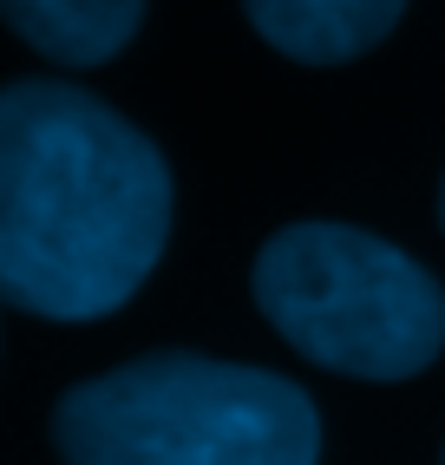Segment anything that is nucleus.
Listing matches in <instances>:
<instances>
[{"mask_svg": "<svg viewBox=\"0 0 445 465\" xmlns=\"http://www.w3.org/2000/svg\"><path fill=\"white\" fill-rule=\"evenodd\" d=\"M256 308L308 361L361 381H406L445 348V295L393 242L295 223L256 256Z\"/></svg>", "mask_w": 445, "mask_h": 465, "instance_id": "3", "label": "nucleus"}, {"mask_svg": "<svg viewBox=\"0 0 445 465\" xmlns=\"http://www.w3.org/2000/svg\"><path fill=\"white\" fill-rule=\"evenodd\" d=\"M249 26L289 59L308 66H341L393 34L406 0H242Z\"/></svg>", "mask_w": 445, "mask_h": 465, "instance_id": "4", "label": "nucleus"}, {"mask_svg": "<svg viewBox=\"0 0 445 465\" xmlns=\"http://www.w3.org/2000/svg\"><path fill=\"white\" fill-rule=\"evenodd\" d=\"M0 20L59 66H99L138 34L144 0H0Z\"/></svg>", "mask_w": 445, "mask_h": 465, "instance_id": "5", "label": "nucleus"}, {"mask_svg": "<svg viewBox=\"0 0 445 465\" xmlns=\"http://www.w3.org/2000/svg\"><path fill=\"white\" fill-rule=\"evenodd\" d=\"M171 236L157 144L79 85L0 92V302L92 322L132 302Z\"/></svg>", "mask_w": 445, "mask_h": 465, "instance_id": "1", "label": "nucleus"}, {"mask_svg": "<svg viewBox=\"0 0 445 465\" xmlns=\"http://www.w3.org/2000/svg\"><path fill=\"white\" fill-rule=\"evenodd\" d=\"M53 446L66 465H314L321 426L282 374L151 354L59 400Z\"/></svg>", "mask_w": 445, "mask_h": 465, "instance_id": "2", "label": "nucleus"}, {"mask_svg": "<svg viewBox=\"0 0 445 465\" xmlns=\"http://www.w3.org/2000/svg\"><path fill=\"white\" fill-rule=\"evenodd\" d=\"M439 223H445V191H439Z\"/></svg>", "mask_w": 445, "mask_h": 465, "instance_id": "6", "label": "nucleus"}]
</instances>
